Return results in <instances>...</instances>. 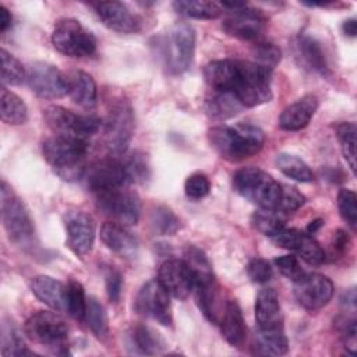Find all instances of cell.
<instances>
[{
  "instance_id": "cell-1",
  "label": "cell",
  "mask_w": 357,
  "mask_h": 357,
  "mask_svg": "<svg viewBox=\"0 0 357 357\" xmlns=\"http://www.w3.org/2000/svg\"><path fill=\"white\" fill-rule=\"evenodd\" d=\"M208 141L220 158L229 162H240L262 149L265 134L259 127L245 123L216 126L208 130Z\"/></svg>"
},
{
  "instance_id": "cell-2",
  "label": "cell",
  "mask_w": 357,
  "mask_h": 357,
  "mask_svg": "<svg viewBox=\"0 0 357 357\" xmlns=\"http://www.w3.org/2000/svg\"><path fill=\"white\" fill-rule=\"evenodd\" d=\"M88 149V139L70 135L54 134L43 142L46 162L59 177L67 181L79 180L85 174Z\"/></svg>"
},
{
  "instance_id": "cell-3",
  "label": "cell",
  "mask_w": 357,
  "mask_h": 357,
  "mask_svg": "<svg viewBox=\"0 0 357 357\" xmlns=\"http://www.w3.org/2000/svg\"><path fill=\"white\" fill-rule=\"evenodd\" d=\"M233 187L237 194L259 208L278 209L279 206L282 184L259 167L237 170L233 176Z\"/></svg>"
},
{
  "instance_id": "cell-4",
  "label": "cell",
  "mask_w": 357,
  "mask_h": 357,
  "mask_svg": "<svg viewBox=\"0 0 357 357\" xmlns=\"http://www.w3.org/2000/svg\"><path fill=\"white\" fill-rule=\"evenodd\" d=\"M195 53V31L187 22L172 25L162 40L165 66L170 74H181L191 66Z\"/></svg>"
},
{
  "instance_id": "cell-5",
  "label": "cell",
  "mask_w": 357,
  "mask_h": 357,
  "mask_svg": "<svg viewBox=\"0 0 357 357\" xmlns=\"http://www.w3.org/2000/svg\"><path fill=\"white\" fill-rule=\"evenodd\" d=\"M135 128L134 110L131 103L124 99H116L103 123L105 145L113 155H121L127 151Z\"/></svg>"
},
{
  "instance_id": "cell-6",
  "label": "cell",
  "mask_w": 357,
  "mask_h": 357,
  "mask_svg": "<svg viewBox=\"0 0 357 357\" xmlns=\"http://www.w3.org/2000/svg\"><path fill=\"white\" fill-rule=\"evenodd\" d=\"M271 77V70L254 61L241 60V70L233 93L244 107L264 105L272 99Z\"/></svg>"
},
{
  "instance_id": "cell-7",
  "label": "cell",
  "mask_w": 357,
  "mask_h": 357,
  "mask_svg": "<svg viewBox=\"0 0 357 357\" xmlns=\"http://www.w3.org/2000/svg\"><path fill=\"white\" fill-rule=\"evenodd\" d=\"M24 332L36 344L53 349L56 353H67L68 326L54 312L38 311L32 314L24 325Z\"/></svg>"
},
{
  "instance_id": "cell-8",
  "label": "cell",
  "mask_w": 357,
  "mask_h": 357,
  "mask_svg": "<svg viewBox=\"0 0 357 357\" xmlns=\"http://www.w3.org/2000/svg\"><path fill=\"white\" fill-rule=\"evenodd\" d=\"M52 43L61 54L75 59L95 54L98 45L95 35L74 18L57 21L52 33Z\"/></svg>"
},
{
  "instance_id": "cell-9",
  "label": "cell",
  "mask_w": 357,
  "mask_h": 357,
  "mask_svg": "<svg viewBox=\"0 0 357 357\" xmlns=\"http://www.w3.org/2000/svg\"><path fill=\"white\" fill-rule=\"evenodd\" d=\"M1 218L7 236L13 243L18 245L31 243L35 233L33 222L25 204L13 192L6 180L1 181Z\"/></svg>"
},
{
  "instance_id": "cell-10",
  "label": "cell",
  "mask_w": 357,
  "mask_h": 357,
  "mask_svg": "<svg viewBox=\"0 0 357 357\" xmlns=\"http://www.w3.org/2000/svg\"><path fill=\"white\" fill-rule=\"evenodd\" d=\"M46 124L59 135L89 139L102 127V120L93 114H78L63 106L52 105L43 110Z\"/></svg>"
},
{
  "instance_id": "cell-11",
  "label": "cell",
  "mask_w": 357,
  "mask_h": 357,
  "mask_svg": "<svg viewBox=\"0 0 357 357\" xmlns=\"http://www.w3.org/2000/svg\"><path fill=\"white\" fill-rule=\"evenodd\" d=\"M98 208L113 222L123 226H134L139 220L141 201L137 192L124 187L96 194Z\"/></svg>"
},
{
  "instance_id": "cell-12",
  "label": "cell",
  "mask_w": 357,
  "mask_h": 357,
  "mask_svg": "<svg viewBox=\"0 0 357 357\" xmlns=\"http://www.w3.org/2000/svg\"><path fill=\"white\" fill-rule=\"evenodd\" d=\"M26 82L42 99H59L68 93L67 77L53 64L35 61L28 67Z\"/></svg>"
},
{
  "instance_id": "cell-13",
  "label": "cell",
  "mask_w": 357,
  "mask_h": 357,
  "mask_svg": "<svg viewBox=\"0 0 357 357\" xmlns=\"http://www.w3.org/2000/svg\"><path fill=\"white\" fill-rule=\"evenodd\" d=\"M293 283L294 298L307 311L321 310L333 296L332 280L321 273H304Z\"/></svg>"
},
{
  "instance_id": "cell-14",
  "label": "cell",
  "mask_w": 357,
  "mask_h": 357,
  "mask_svg": "<svg viewBox=\"0 0 357 357\" xmlns=\"http://www.w3.org/2000/svg\"><path fill=\"white\" fill-rule=\"evenodd\" d=\"M169 296L170 294L163 289L159 280H149L139 289L134 301V308L138 314L167 326L172 324V305Z\"/></svg>"
},
{
  "instance_id": "cell-15",
  "label": "cell",
  "mask_w": 357,
  "mask_h": 357,
  "mask_svg": "<svg viewBox=\"0 0 357 357\" xmlns=\"http://www.w3.org/2000/svg\"><path fill=\"white\" fill-rule=\"evenodd\" d=\"M128 176L123 160L107 158L95 162L86 173L88 188L95 192H106L110 190L121 188L128 184Z\"/></svg>"
},
{
  "instance_id": "cell-16",
  "label": "cell",
  "mask_w": 357,
  "mask_h": 357,
  "mask_svg": "<svg viewBox=\"0 0 357 357\" xmlns=\"http://www.w3.org/2000/svg\"><path fill=\"white\" fill-rule=\"evenodd\" d=\"M266 25L265 15L247 4L244 7L230 10L223 18V31L234 38L243 40H255L262 33Z\"/></svg>"
},
{
  "instance_id": "cell-17",
  "label": "cell",
  "mask_w": 357,
  "mask_h": 357,
  "mask_svg": "<svg viewBox=\"0 0 357 357\" xmlns=\"http://www.w3.org/2000/svg\"><path fill=\"white\" fill-rule=\"evenodd\" d=\"M67 244L79 257L91 252L95 243V220L84 211L73 209L64 215Z\"/></svg>"
},
{
  "instance_id": "cell-18",
  "label": "cell",
  "mask_w": 357,
  "mask_h": 357,
  "mask_svg": "<svg viewBox=\"0 0 357 357\" xmlns=\"http://www.w3.org/2000/svg\"><path fill=\"white\" fill-rule=\"evenodd\" d=\"M278 247L291 250L310 265H321L325 261V251L319 243L308 233L298 229H282L272 237Z\"/></svg>"
},
{
  "instance_id": "cell-19",
  "label": "cell",
  "mask_w": 357,
  "mask_h": 357,
  "mask_svg": "<svg viewBox=\"0 0 357 357\" xmlns=\"http://www.w3.org/2000/svg\"><path fill=\"white\" fill-rule=\"evenodd\" d=\"M158 280L174 298L184 300L194 290V278L184 259H166L158 272Z\"/></svg>"
},
{
  "instance_id": "cell-20",
  "label": "cell",
  "mask_w": 357,
  "mask_h": 357,
  "mask_svg": "<svg viewBox=\"0 0 357 357\" xmlns=\"http://www.w3.org/2000/svg\"><path fill=\"white\" fill-rule=\"evenodd\" d=\"M105 26L120 33H137L141 18L121 1H99L91 4Z\"/></svg>"
},
{
  "instance_id": "cell-21",
  "label": "cell",
  "mask_w": 357,
  "mask_h": 357,
  "mask_svg": "<svg viewBox=\"0 0 357 357\" xmlns=\"http://www.w3.org/2000/svg\"><path fill=\"white\" fill-rule=\"evenodd\" d=\"M241 70V60L223 59L208 63L204 68V77L211 91L233 92Z\"/></svg>"
},
{
  "instance_id": "cell-22",
  "label": "cell",
  "mask_w": 357,
  "mask_h": 357,
  "mask_svg": "<svg viewBox=\"0 0 357 357\" xmlns=\"http://www.w3.org/2000/svg\"><path fill=\"white\" fill-rule=\"evenodd\" d=\"M255 322L259 331L283 326V317L279 296L275 289L265 287L259 290L254 305Z\"/></svg>"
},
{
  "instance_id": "cell-23",
  "label": "cell",
  "mask_w": 357,
  "mask_h": 357,
  "mask_svg": "<svg viewBox=\"0 0 357 357\" xmlns=\"http://www.w3.org/2000/svg\"><path fill=\"white\" fill-rule=\"evenodd\" d=\"M317 109L318 98L315 95H305L283 109L278 124L284 131H298L308 126Z\"/></svg>"
},
{
  "instance_id": "cell-24",
  "label": "cell",
  "mask_w": 357,
  "mask_h": 357,
  "mask_svg": "<svg viewBox=\"0 0 357 357\" xmlns=\"http://www.w3.org/2000/svg\"><path fill=\"white\" fill-rule=\"evenodd\" d=\"M100 240L110 251L121 258H134L138 252V241L120 223L106 222L100 227Z\"/></svg>"
},
{
  "instance_id": "cell-25",
  "label": "cell",
  "mask_w": 357,
  "mask_h": 357,
  "mask_svg": "<svg viewBox=\"0 0 357 357\" xmlns=\"http://www.w3.org/2000/svg\"><path fill=\"white\" fill-rule=\"evenodd\" d=\"M31 290L38 300L56 311H66L67 304V284L60 280L40 275L31 280Z\"/></svg>"
},
{
  "instance_id": "cell-26",
  "label": "cell",
  "mask_w": 357,
  "mask_h": 357,
  "mask_svg": "<svg viewBox=\"0 0 357 357\" xmlns=\"http://www.w3.org/2000/svg\"><path fill=\"white\" fill-rule=\"evenodd\" d=\"M218 325L220 326L222 336L230 346L238 347L244 343L245 324L241 308L234 300L226 301Z\"/></svg>"
},
{
  "instance_id": "cell-27",
  "label": "cell",
  "mask_w": 357,
  "mask_h": 357,
  "mask_svg": "<svg viewBox=\"0 0 357 357\" xmlns=\"http://www.w3.org/2000/svg\"><path fill=\"white\" fill-rule=\"evenodd\" d=\"M67 85L68 95L75 105L84 109H92L96 105L98 88L92 75L85 71H73L67 75Z\"/></svg>"
},
{
  "instance_id": "cell-28",
  "label": "cell",
  "mask_w": 357,
  "mask_h": 357,
  "mask_svg": "<svg viewBox=\"0 0 357 357\" xmlns=\"http://www.w3.org/2000/svg\"><path fill=\"white\" fill-rule=\"evenodd\" d=\"M297 56L303 60V63L312 71L326 75L329 71V66L326 61L325 52L318 39L308 33H301L296 42Z\"/></svg>"
},
{
  "instance_id": "cell-29",
  "label": "cell",
  "mask_w": 357,
  "mask_h": 357,
  "mask_svg": "<svg viewBox=\"0 0 357 357\" xmlns=\"http://www.w3.org/2000/svg\"><path fill=\"white\" fill-rule=\"evenodd\" d=\"M244 106L236 98L233 92L212 91V95L206 98L205 110L213 120H227L241 112Z\"/></svg>"
},
{
  "instance_id": "cell-30",
  "label": "cell",
  "mask_w": 357,
  "mask_h": 357,
  "mask_svg": "<svg viewBox=\"0 0 357 357\" xmlns=\"http://www.w3.org/2000/svg\"><path fill=\"white\" fill-rule=\"evenodd\" d=\"M184 261L192 273L194 287L208 284L216 280L212 264L201 248L195 245H188L184 251Z\"/></svg>"
},
{
  "instance_id": "cell-31",
  "label": "cell",
  "mask_w": 357,
  "mask_h": 357,
  "mask_svg": "<svg viewBox=\"0 0 357 357\" xmlns=\"http://www.w3.org/2000/svg\"><path fill=\"white\" fill-rule=\"evenodd\" d=\"M0 112L1 120L7 124H24L28 120V107L25 102L8 91L6 86H1L0 91Z\"/></svg>"
},
{
  "instance_id": "cell-32",
  "label": "cell",
  "mask_w": 357,
  "mask_h": 357,
  "mask_svg": "<svg viewBox=\"0 0 357 357\" xmlns=\"http://www.w3.org/2000/svg\"><path fill=\"white\" fill-rule=\"evenodd\" d=\"M275 165L284 176L298 183H311L315 178L310 166L296 155L279 153L275 159Z\"/></svg>"
},
{
  "instance_id": "cell-33",
  "label": "cell",
  "mask_w": 357,
  "mask_h": 357,
  "mask_svg": "<svg viewBox=\"0 0 357 357\" xmlns=\"http://www.w3.org/2000/svg\"><path fill=\"white\" fill-rule=\"evenodd\" d=\"M173 8L181 15L197 20H215L222 14L219 3L204 0H178L173 3Z\"/></svg>"
},
{
  "instance_id": "cell-34",
  "label": "cell",
  "mask_w": 357,
  "mask_h": 357,
  "mask_svg": "<svg viewBox=\"0 0 357 357\" xmlns=\"http://www.w3.org/2000/svg\"><path fill=\"white\" fill-rule=\"evenodd\" d=\"M251 226L264 236L273 237L282 229H284L286 213L278 209L259 208L251 215Z\"/></svg>"
},
{
  "instance_id": "cell-35",
  "label": "cell",
  "mask_w": 357,
  "mask_h": 357,
  "mask_svg": "<svg viewBox=\"0 0 357 357\" xmlns=\"http://www.w3.org/2000/svg\"><path fill=\"white\" fill-rule=\"evenodd\" d=\"M257 346L258 353L271 354V356H282L289 351V342L284 335L283 326L259 331L257 335Z\"/></svg>"
},
{
  "instance_id": "cell-36",
  "label": "cell",
  "mask_w": 357,
  "mask_h": 357,
  "mask_svg": "<svg viewBox=\"0 0 357 357\" xmlns=\"http://www.w3.org/2000/svg\"><path fill=\"white\" fill-rule=\"evenodd\" d=\"M131 344L141 354H156L165 347L163 339L151 328L137 325L131 332Z\"/></svg>"
},
{
  "instance_id": "cell-37",
  "label": "cell",
  "mask_w": 357,
  "mask_h": 357,
  "mask_svg": "<svg viewBox=\"0 0 357 357\" xmlns=\"http://www.w3.org/2000/svg\"><path fill=\"white\" fill-rule=\"evenodd\" d=\"M88 328L98 339H105L109 335V321L103 305L95 298L89 297L86 300V310L84 317Z\"/></svg>"
},
{
  "instance_id": "cell-38",
  "label": "cell",
  "mask_w": 357,
  "mask_h": 357,
  "mask_svg": "<svg viewBox=\"0 0 357 357\" xmlns=\"http://www.w3.org/2000/svg\"><path fill=\"white\" fill-rule=\"evenodd\" d=\"M1 59V86H15L26 79V70L22 63L8 53L6 49L0 50Z\"/></svg>"
},
{
  "instance_id": "cell-39",
  "label": "cell",
  "mask_w": 357,
  "mask_h": 357,
  "mask_svg": "<svg viewBox=\"0 0 357 357\" xmlns=\"http://www.w3.org/2000/svg\"><path fill=\"white\" fill-rule=\"evenodd\" d=\"M336 137L350 170L356 172V124L344 121L336 126Z\"/></svg>"
},
{
  "instance_id": "cell-40",
  "label": "cell",
  "mask_w": 357,
  "mask_h": 357,
  "mask_svg": "<svg viewBox=\"0 0 357 357\" xmlns=\"http://www.w3.org/2000/svg\"><path fill=\"white\" fill-rule=\"evenodd\" d=\"M1 354L3 356H25V354H32L20 332L15 329V326L11 322H3L1 325Z\"/></svg>"
},
{
  "instance_id": "cell-41",
  "label": "cell",
  "mask_w": 357,
  "mask_h": 357,
  "mask_svg": "<svg viewBox=\"0 0 357 357\" xmlns=\"http://www.w3.org/2000/svg\"><path fill=\"white\" fill-rule=\"evenodd\" d=\"M86 297L84 287L79 282L71 280L67 284V304L66 312L75 319H84L85 310H86Z\"/></svg>"
},
{
  "instance_id": "cell-42",
  "label": "cell",
  "mask_w": 357,
  "mask_h": 357,
  "mask_svg": "<svg viewBox=\"0 0 357 357\" xmlns=\"http://www.w3.org/2000/svg\"><path fill=\"white\" fill-rule=\"evenodd\" d=\"M130 183H145L151 177V167L148 159L141 152L131 153L126 160H123Z\"/></svg>"
},
{
  "instance_id": "cell-43",
  "label": "cell",
  "mask_w": 357,
  "mask_h": 357,
  "mask_svg": "<svg viewBox=\"0 0 357 357\" xmlns=\"http://www.w3.org/2000/svg\"><path fill=\"white\" fill-rule=\"evenodd\" d=\"M151 223H152L155 231H158L159 234H163V236L174 234L180 227V222H178L177 216L166 206H158L152 212Z\"/></svg>"
},
{
  "instance_id": "cell-44",
  "label": "cell",
  "mask_w": 357,
  "mask_h": 357,
  "mask_svg": "<svg viewBox=\"0 0 357 357\" xmlns=\"http://www.w3.org/2000/svg\"><path fill=\"white\" fill-rule=\"evenodd\" d=\"M337 208L342 219L351 227L356 229L357 223V197L356 192L347 188H342L337 194Z\"/></svg>"
},
{
  "instance_id": "cell-45",
  "label": "cell",
  "mask_w": 357,
  "mask_h": 357,
  "mask_svg": "<svg viewBox=\"0 0 357 357\" xmlns=\"http://www.w3.org/2000/svg\"><path fill=\"white\" fill-rule=\"evenodd\" d=\"M280 56H282V53H280L279 47L271 42H259L255 45V49H254L255 61L254 63H257L271 71L280 61Z\"/></svg>"
},
{
  "instance_id": "cell-46",
  "label": "cell",
  "mask_w": 357,
  "mask_h": 357,
  "mask_svg": "<svg viewBox=\"0 0 357 357\" xmlns=\"http://www.w3.org/2000/svg\"><path fill=\"white\" fill-rule=\"evenodd\" d=\"M185 195L191 199H201L211 191V181L204 173H192L184 183Z\"/></svg>"
},
{
  "instance_id": "cell-47",
  "label": "cell",
  "mask_w": 357,
  "mask_h": 357,
  "mask_svg": "<svg viewBox=\"0 0 357 357\" xmlns=\"http://www.w3.org/2000/svg\"><path fill=\"white\" fill-rule=\"evenodd\" d=\"M304 202H305V197L296 187L282 184V195H280L278 211L283 213H290L297 211L300 206H303Z\"/></svg>"
},
{
  "instance_id": "cell-48",
  "label": "cell",
  "mask_w": 357,
  "mask_h": 357,
  "mask_svg": "<svg viewBox=\"0 0 357 357\" xmlns=\"http://www.w3.org/2000/svg\"><path fill=\"white\" fill-rule=\"evenodd\" d=\"M247 275L251 279V282L264 284L269 282L273 276V271L269 265V262L264 258H252L247 265Z\"/></svg>"
},
{
  "instance_id": "cell-49",
  "label": "cell",
  "mask_w": 357,
  "mask_h": 357,
  "mask_svg": "<svg viewBox=\"0 0 357 357\" xmlns=\"http://www.w3.org/2000/svg\"><path fill=\"white\" fill-rule=\"evenodd\" d=\"M275 265L276 268L279 269V272L290 279V280H297L298 278H301L305 272L303 271L297 257L294 255H280V257H276L275 258Z\"/></svg>"
},
{
  "instance_id": "cell-50",
  "label": "cell",
  "mask_w": 357,
  "mask_h": 357,
  "mask_svg": "<svg viewBox=\"0 0 357 357\" xmlns=\"http://www.w3.org/2000/svg\"><path fill=\"white\" fill-rule=\"evenodd\" d=\"M105 283H106V293L112 303H117L121 294L123 287V276L119 271L114 268H109L105 275Z\"/></svg>"
},
{
  "instance_id": "cell-51",
  "label": "cell",
  "mask_w": 357,
  "mask_h": 357,
  "mask_svg": "<svg viewBox=\"0 0 357 357\" xmlns=\"http://www.w3.org/2000/svg\"><path fill=\"white\" fill-rule=\"evenodd\" d=\"M349 245H350V238H349L347 233L343 231V230H337L333 234V243H332L333 250L340 252V254H343L347 250Z\"/></svg>"
},
{
  "instance_id": "cell-52",
  "label": "cell",
  "mask_w": 357,
  "mask_h": 357,
  "mask_svg": "<svg viewBox=\"0 0 357 357\" xmlns=\"http://www.w3.org/2000/svg\"><path fill=\"white\" fill-rule=\"evenodd\" d=\"M11 22H13L11 13L4 6H0V31L4 33L11 26Z\"/></svg>"
},
{
  "instance_id": "cell-53",
  "label": "cell",
  "mask_w": 357,
  "mask_h": 357,
  "mask_svg": "<svg viewBox=\"0 0 357 357\" xmlns=\"http://www.w3.org/2000/svg\"><path fill=\"white\" fill-rule=\"evenodd\" d=\"M342 29H343L344 35H347L350 38H354L356 33H357V21H356V18L346 20L342 25Z\"/></svg>"
},
{
  "instance_id": "cell-54",
  "label": "cell",
  "mask_w": 357,
  "mask_h": 357,
  "mask_svg": "<svg viewBox=\"0 0 357 357\" xmlns=\"http://www.w3.org/2000/svg\"><path fill=\"white\" fill-rule=\"evenodd\" d=\"M342 303L346 305V308H350L351 311L356 310V291H354V289H350L343 294Z\"/></svg>"
},
{
  "instance_id": "cell-55",
  "label": "cell",
  "mask_w": 357,
  "mask_h": 357,
  "mask_svg": "<svg viewBox=\"0 0 357 357\" xmlns=\"http://www.w3.org/2000/svg\"><path fill=\"white\" fill-rule=\"evenodd\" d=\"M322 226H324V220H322L321 218L314 219V220H311V222L308 223V226H307V233H308V234H312V233L318 231Z\"/></svg>"
}]
</instances>
